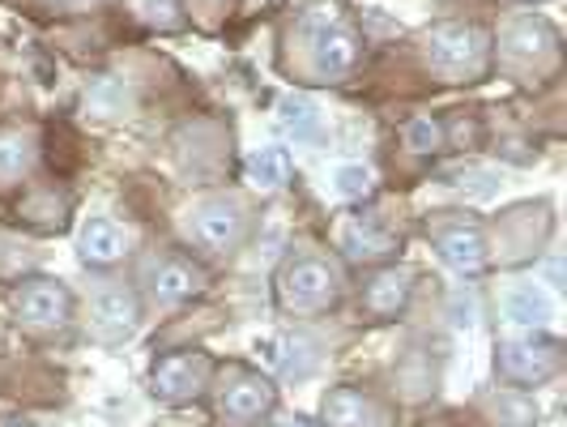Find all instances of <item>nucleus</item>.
<instances>
[{
  "mask_svg": "<svg viewBox=\"0 0 567 427\" xmlns=\"http://www.w3.org/2000/svg\"><path fill=\"white\" fill-rule=\"evenodd\" d=\"M278 427H315L312 419H286V424H278Z\"/></svg>",
  "mask_w": 567,
  "mask_h": 427,
  "instance_id": "obj_26",
  "label": "nucleus"
},
{
  "mask_svg": "<svg viewBox=\"0 0 567 427\" xmlns=\"http://www.w3.org/2000/svg\"><path fill=\"white\" fill-rule=\"evenodd\" d=\"M333 184H338L342 198H367V193H372V171L359 163H346V167H338Z\"/></svg>",
  "mask_w": 567,
  "mask_h": 427,
  "instance_id": "obj_23",
  "label": "nucleus"
},
{
  "mask_svg": "<svg viewBox=\"0 0 567 427\" xmlns=\"http://www.w3.org/2000/svg\"><path fill=\"white\" fill-rule=\"evenodd\" d=\"M486 52H491V39L473 22H443V26L427 34V61L448 82H466L473 73H482Z\"/></svg>",
  "mask_w": 567,
  "mask_h": 427,
  "instance_id": "obj_2",
  "label": "nucleus"
},
{
  "mask_svg": "<svg viewBox=\"0 0 567 427\" xmlns=\"http://www.w3.org/2000/svg\"><path fill=\"white\" fill-rule=\"evenodd\" d=\"M192 235L210 253H231L244 239V210L235 201H205L192 218Z\"/></svg>",
  "mask_w": 567,
  "mask_h": 427,
  "instance_id": "obj_8",
  "label": "nucleus"
},
{
  "mask_svg": "<svg viewBox=\"0 0 567 427\" xmlns=\"http://www.w3.org/2000/svg\"><path fill=\"white\" fill-rule=\"evenodd\" d=\"M260 355H265L269 367H286V351H282V342H278V338H265V342H260Z\"/></svg>",
  "mask_w": 567,
  "mask_h": 427,
  "instance_id": "obj_25",
  "label": "nucleus"
},
{
  "mask_svg": "<svg viewBox=\"0 0 567 427\" xmlns=\"http://www.w3.org/2000/svg\"><path fill=\"white\" fill-rule=\"evenodd\" d=\"M205 381H210V360L201 351H180L154 363V397L167 406H184L201 397Z\"/></svg>",
  "mask_w": 567,
  "mask_h": 427,
  "instance_id": "obj_4",
  "label": "nucleus"
},
{
  "mask_svg": "<svg viewBox=\"0 0 567 427\" xmlns=\"http://www.w3.org/2000/svg\"><path fill=\"white\" fill-rule=\"evenodd\" d=\"M414 296V274L410 269H379L367 278L363 287V312L372 321H393L406 312V303Z\"/></svg>",
  "mask_w": 567,
  "mask_h": 427,
  "instance_id": "obj_9",
  "label": "nucleus"
},
{
  "mask_svg": "<svg viewBox=\"0 0 567 427\" xmlns=\"http://www.w3.org/2000/svg\"><path fill=\"white\" fill-rule=\"evenodd\" d=\"M278 120H282L286 132H295V137H312L320 129V116H315V107L303 95H286L278 103Z\"/></svg>",
  "mask_w": 567,
  "mask_h": 427,
  "instance_id": "obj_19",
  "label": "nucleus"
},
{
  "mask_svg": "<svg viewBox=\"0 0 567 427\" xmlns=\"http://www.w3.org/2000/svg\"><path fill=\"white\" fill-rule=\"evenodd\" d=\"M278 299L286 312H324L338 299V269L320 257H295L278 274Z\"/></svg>",
  "mask_w": 567,
  "mask_h": 427,
  "instance_id": "obj_3",
  "label": "nucleus"
},
{
  "mask_svg": "<svg viewBox=\"0 0 567 427\" xmlns=\"http://www.w3.org/2000/svg\"><path fill=\"white\" fill-rule=\"evenodd\" d=\"M150 291H154L158 303L175 308V303H189L192 296L205 291V274L192 261H184V257H167V261H158L154 274H150Z\"/></svg>",
  "mask_w": 567,
  "mask_h": 427,
  "instance_id": "obj_11",
  "label": "nucleus"
},
{
  "mask_svg": "<svg viewBox=\"0 0 567 427\" xmlns=\"http://www.w3.org/2000/svg\"><path fill=\"white\" fill-rule=\"evenodd\" d=\"M0 427H34V424H26V419H4Z\"/></svg>",
  "mask_w": 567,
  "mask_h": 427,
  "instance_id": "obj_27",
  "label": "nucleus"
},
{
  "mask_svg": "<svg viewBox=\"0 0 567 427\" xmlns=\"http://www.w3.org/2000/svg\"><path fill=\"white\" fill-rule=\"evenodd\" d=\"M303 31L312 39V61L320 73H329V77L354 73L359 56H363V43H359V34L350 31L342 4H333V0L329 4H312L303 13Z\"/></svg>",
  "mask_w": 567,
  "mask_h": 427,
  "instance_id": "obj_1",
  "label": "nucleus"
},
{
  "mask_svg": "<svg viewBox=\"0 0 567 427\" xmlns=\"http://www.w3.org/2000/svg\"><path fill=\"white\" fill-rule=\"evenodd\" d=\"M324 419L329 427H388V410L372 394L342 385V389L324 394Z\"/></svg>",
  "mask_w": 567,
  "mask_h": 427,
  "instance_id": "obj_10",
  "label": "nucleus"
},
{
  "mask_svg": "<svg viewBox=\"0 0 567 427\" xmlns=\"http://www.w3.org/2000/svg\"><path fill=\"white\" fill-rule=\"evenodd\" d=\"M248 180H253L256 189H265V193L282 189L286 180H290V159H286V150H278V146L253 150V154H248Z\"/></svg>",
  "mask_w": 567,
  "mask_h": 427,
  "instance_id": "obj_16",
  "label": "nucleus"
},
{
  "mask_svg": "<svg viewBox=\"0 0 567 427\" xmlns=\"http://www.w3.org/2000/svg\"><path fill=\"white\" fill-rule=\"evenodd\" d=\"M31 137L26 132H0V175L4 180H13V175H22L26 167H31Z\"/></svg>",
  "mask_w": 567,
  "mask_h": 427,
  "instance_id": "obj_20",
  "label": "nucleus"
},
{
  "mask_svg": "<svg viewBox=\"0 0 567 427\" xmlns=\"http://www.w3.org/2000/svg\"><path fill=\"white\" fill-rule=\"evenodd\" d=\"M274 402H278V394H274V385L260 376V372H231V381L222 385V397H218V410L222 419H231V424H256L260 415H269L274 410Z\"/></svg>",
  "mask_w": 567,
  "mask_h": 427,
  "instance_id": "obj_6",
  "label": "nucleus"
},
{
  "mask_svg": "<svg viewBox=\"0 0 567 427\" xmlns=\"http://www.w3.org/2000/svg\"><path fill=\"white\" fill-rule=\"evenodd\" d=\"M406 146H410L414 154H436V150L443 146L440 120H431V116H414L410 125H406Z\"/></svg>",
  "mask_w": 567,
  "mask_h": 427,
  "instance_id": "obj_21",
  "label": "nucleus"
},
{
  "mask_svg": "<svg viewBox=\"0 0 567 427\" xmlns=\"http://www.w3.org/2000/svg\"><path fill=\"white\" fill-rule=\"evenodd\" d=\"M440 129H443V137H452V146H478V137H482V125H478V120H466V116L448 120Z\"/></svg>",
  "mask_w": 567,
  "mask_h": 427,
  "instance_id": "obj_24",
  "label": "nucleus"
},
{
  "mask_svg": "<svg viewBox=\"0 0 567 427\" xmlns=\"http://www.w3.org/2000/svg\"><path fill=\"white\" fill-rule=\"evenodd\" d=\"M504 308L516 325H546L550 321V299L542 296V291H534V287H512Z\"/></svg>",
  "mask_w": 567,
  "mask_h": 427,
  "instance_id": "obj_17",
  "label": "nucleus"
},
{
  "mask_svg": "<svg viewBox=\"0 0 567 427\" xmlns=\"http://www.w3.org/2000/svg\"><path fill=\"white\" fill-rule=\"evenodd\" d=\"M346 253L354 261H388L397 257V235L372 218H354L346 227Z\"/></svg>",
  "mask_w": 567,
  "mask_h": 427,
  "instance_id": "obj_15",
  "label": "nucleus"
},
{
  "mask_svg": "<svg viewBox=\"0 0 567 427\" xmlns=\"http://www.w3.org/2000/svg\"><path fill=\"white\" fill-rule=\"evenodd\" d=\"M137 321H141V308H137L132 291H103L95 299V325L103 338L120 342V338H128L137 329Z\"/></svg>",
  "mask_w": 567,
  "mask_h": 427,
  "instance_id": "obj_14",
  "label": "nucleus"
},
{
  "mask_svg": "<svg viewBox=\"0 0 567 427\" xmlns=\"http://www.w3.org/2000/svg\"><path fill=\"white\" fill-rule=\"evenodd\" d=\"M537 39H550V31L542 26V22H534V18H525V22H516V31H512V52L516 56H537V52H546L550 43H537Z\"/></svg>",
  "mask_w": 567,
  "mask_h": 427,
  "instance_id": "obj_22",
  "label": "nucleus"
},
{
  "mask_svg": "<svg viewBox=\"0 0 567 427\" xmlns=\"http://www.w3.org/2000/svg\"><path fill=\"white\" fill-rule=\"evenodd\" d=\"M13 312L34 329H56L73 317V296L56 278H31L13 291Z\"/></svg>",
  "mask_w": 567,
  "mask_h": 427,
  "instance_id": "obj_5",
  "label": "nucleus"
},
{
  "mask_svg": "<svg viewBox=\"0 0 567 427\" xmlns=\"http://www.w3.org/2000/svg\"><path fill=\"white\" fill-rule=\"evenodd\" d=\"M125 248H128L125 231L116 227V223H107V218H90V223L82 227V239H77L82 261L98 265V269H107V265L120 261V257H125Z\"/></svg>",
  "mask_w": 567,
  "mask_h": 427,
  "instance_id": "obj_13",
  "label": "nucleus"
},
{
  "mask_svg": "<svg viewBox=\"0 0 567 427\" xmlns=\"http://www.w3.org/2000/svg\"><path fill=\"white\" fill-rule=\"evenodd\" d=\"M495 367L512 385H542L546 376L559 372V346L555 342H504Z\"/></svg>",
  "mask_w": 567,
  "mask_h": 427,
  "instance_id": "obj_7",
  "label": "nucleus"
},
{
  "mask_svg": "<svg viewBox=\"0 0 567 427\" xmlns=\"http://www.w3.org/2000/svg\"><path fill=\"white\" fill-rule=\"evenodd\" d=\"M64 198H56L52 189H43V193H31V198L18 205V214H22V223H31V227H43V231H61L64 227Z\"/></svg>",
  "mask_w": 567,
  "mask_h": 427,
  "instance_id": "obj_18",
  "label": "nucleus"
},
{
  "mask_svg": "<svg viewBox=\"0 0 567 427\" xmlns=\"http://www.w3.org/2000/svg\"><path fill=\"white\" fill-rule=\"evenodd\" d=\"M436 248H440V257L457 274H482L486 269V235L478 227H466V223H452V227L436 231Z\"/></svg>",
  "mask_w": 567,
  "mask_h": 427,
  "instance_id": "obj_12",
  "label": "nucleus"
}]
</instances>
